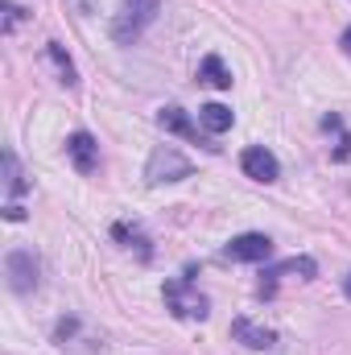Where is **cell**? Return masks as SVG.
Returning <instances> with one entry per match:
<instances>
[{
    "mask_svg": "<svg viewBox=\"0 0 351 355\" xmlns=\"http://www.w3.org/2000/svg\"><path fill=\"white\" fill-rule=\"evenodd\" d=\"M232 339L244 343L248 352H268V347H277V331L257 327L252 318H232Z\"/></svg>",
    "mask_w": 351,
    "mask_h": 355,
    "instance_id": "obj_9",
    "label": "cell"
},
{
    "mask_svg": "<svg viewBox=\"0 0 351 355\" xmlns=\"http://www.w3.org/2000/svg\"><path fill=\"white\" fill-rule=\"evenodd\" d=\"M162 12V0H120V12L112 21V37L120 46H132Z\"/></svg>",
    "mask_w": 351,
    "mask_h": 355,
    "instance_id": "obj_1",
    "label": "cell"
},
{
    "mask_svg": "<svg viewBox=\"0 0 351 355\" xmlns=\"http://www.w3.org/2000/svg\"><path fill=\"white\" fill-rule=\"evenodd\" d=\"M281 272H302V281H314V277H318V265H314V257H289V261H281V265L264 268L261 297H273V293H277V277H281Z\"/></svg>",
    "mask_w": 351,
    "mask_h": 355,
    "instance_id": "obj_8",
    "label": "cell"
},
{
    "mask_svg": "<svg viewBox=\"0 0 351 355\" xmlns=\"http://www.w3.org/2000/svg\"><path fill=\"white\" fill-rule=\"evenodd\" d=\"M223 257L240 261V265H264L273 257V240L264 232H244V236H236V240L223 244Z\"/></svg>",
    "mask_w": 351,
    "mask_h": 355,
    "instance_id": "obj_5",
    "label": "cell"
},
{
    "mask_svg": "<svg viewBox=\"0 0 351 355\" xmlns=\"http://www.w3.org/2000/svg\"><path fill=\"white\" fill-rule=\"evenodd\" d=\"M343 293H348V302H351V272H348V281H343Z\"/></svg>",
    "mask_w": 351,
    "mask_h": 355,
    "instance_id": "obj_20",
    "label": "cell"
},
{
    "mask_svg": "<svg viewBox=\"0 0 351 355\" xmlns=\"http://www.w3.org/2000/svg\"><path fill=\"white\" fill-rule=\"evenodd\" d=\"M162 297H166V306H170V314H174V318L203 322V318L211 314V302L194 289V268H186V277H178V281H166Z\"/></svg>",
    "mask_w": 351,
    "mask_h": 355,
    "instance_id": "obj_2",
    "label": "cell"
},
{
    "mask_svg": "<svg viewBox=\"0 0 351 355\" xmlns=\"http://www.w3.org/2000/svg\"><path fill=\"white\" fill-rule=\"evenodd\" d=\"M67 157H71V166L79 170V174H95L99 170V145H95V137L91 132H71L67 137Z\"/></svg>",
    "mask_w": 351,
    "mask_h": 355,
    "instance_id": "obj_7",
    "label": "cell"
},
{
    "mask_svg": "<svg viewBox=\"0 0 351 355\" xmlns=\"http://www.w3.org/2000/svg\"><path fill=\"white\" fill-rule=\"evenodd\" d=\"M4 277H8V289H12V293L29 297V293L42 285V261H37V252H33V248H8V257H4Z\"/></svg>",
    "mask_w": 351,
    "mask_h": 355,
    "instance_id": "obj_3",
    "label": "cell"
},
{
    "mask_svg": "<svg viewBox=\"0 0 351 355\" xmlns=\"http://www.w3.org/2000/svg\"><path fill=\"white\" fill-rule=\"evenodd\" d=\"M17 21H25V8H21V4H12V0H4V33H8V29H17Z\"/></svg>",
    "mask_w": 351,
    "mask_h": 355,
    "instance_id": "obj_16",
    "label": "cell"
},
{
    "mask_svg": "<svg viewBox=\"0 0 351 355\" xmlns=\"http://www.w3.org/2000/svg\"><path fill=\"white\" fill-rule=\"evenodd\" d=\"M4 219H8V223H21V219H25V207H21V202H8V207H4Z\"/></svg>",
    "mask_w": 351,
    "mask_h": 355,
    "instance_id": "obj_18",
    "label": "cell"
},
{
    "mask_svg": "<svg viewBox=\"0 0 351 355\" xmlns=\"http://www.w3.org/2000/svg\"><path fill=\"white\" fill-rule=\"evenodd\" d=\"M240 170L252 178V182H277L281 178V162L264 149V145H248L240 153Z\"/></svg>",
    "mask_w": 351,
    "mask_h": 355,
    "instance_id": "obj_6",
    "label": "cell"
},
{
    "mask_svg": "<svg viewBox=\"0 0 351 355\" xmlns=\"http://www.w3.org/2000/svg\"><path fill=\"white\" fill-rule=\"evenodd\" d=\"M198 83H211V87H219V91L232 87V71L223 67L219 54H207V58L198 62Z\"/></svg>",
    "mask_w": 351,
    "mask_h": 355,
    "instance_id": "obj_12",
    "label": "cell"
},
{
    "mask_svg": "<svg viewBox=\"0 0 351 355\" xmlns=\"http://www.w3.org/2000/svg\"><path fill=\"white\" fill-rule=\"evenodd\" d=\"M112 236H116V240H120L124 248H137V252H141V261H153L149 236H145V232H141L137 223H116V227H112Z\"/></svg>",
    "mask_w": 351,
    "mask_h": 355,
    "instance_id": "obj_13",
    "label": "cell"
},
{
    "mask_svg": "<svg viewBox=\"0 0 351 355\" xmlns=\"http://www.w3.org/2000/svg\"><path fill=\"white\" fill-rule=\"evenodd\" d=\"M157 124L166 128V132H174V137H186V141H198V124L178 107V103H170V107H162L157 112Z\"/></svg>",
    "mask_w": 351,
    "mask_h": 355,
    "instance_id": "obj_10",
    "label": "cell"
},
{
    "mask_svg": "<svg viewBox=\"0 0 351 355\" xmlns=\"http://www.w3.org/2000/svg\"><path fill=\"white\" fill-rule=\"evenodd\" d=\"M331 157H335V162H348V157H351V132H348V128H343V141H339V149H335Z\"/></svg>",
    "mask_w": 351,
    "mask_h": 355,
    "instance_id": "obj_17",
    "label": "cell"
},
{
    "mask_svg": "<svg viewBox=\"0 0 351 355\" xmlns=\"http://www.w3.org/2000/svg\"><path fill=\"white\" fill-rule=\"evenodd\" d=\"M46 54H50V58H54V67L62 71V83H67V87H79V75H75V62L67 58V50H62L58 42H50V46H46Z\"/></svg>",
    "mask_w": 351,
    "mask_h": 355,
    "instance_id": "obj_15",
    "label": "cell"
},
{
    "mask_svg": "<svg viewBox=\"0 0 351 355\" xmlns=\"http://www.w3.org/2000/svg\"><path fill=\"white\" fill-rule=\"evenodd\" d=\"M4 190H8V198H21V194L29 190V182H25V174H21L12 149H4Z\"/></svg>",
    "mask_w": 351,
    "mask_h": 355,
    "instance_id": "obj_14",
    "label": "cell"
},
{
    "mask_svg": "<svg viewBox=\"0 0 351 355\" xmlns=\"http://www.w3.org/2000/svg\"><path fill=\"white\" fill-rule=\"evenodd\" d=\"M339 46H343V54H348V58H351V25H348V29H343V37H339Z\"/></svg>",
    "mask_w": 351,
    "mask_h": 355,
    "instance_id": "obj_19",
    "label": "cell"
},
{
    "mask_svg": "<svg viewBox=\"0 0 351 355\" xmlns=\"http://www.w3.org/2000/svg\"><path fill=\"white\" fill-rule=\"evenodd\" d=\"M198 124H203L211 137H219V132H228V128L236 124V112L223 107V103H203V107H198Z\"/></svg>",
    "mask_w": 351,
    "mask_h": 355,
    "instance_id": "obj_11",
    "label": "cell"
},
{
    "mask_svg": "<svg viewBox=\"0 0 351 355\" xmlns=\"http://www.w3.org/2000/svg\"><path fill=\"white\" fill-rule=\"evenodd\" d=\"M194 174L190 157H182L174 145H157L149 153V166H145V182L149 186H166V182H182V178Z\"/></svg>",
    "mask_w": 351,
    "mask_h": 355,
    "instance_id": "obj_4",
    "label": "cell"
}]
</instances>
